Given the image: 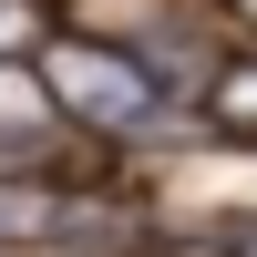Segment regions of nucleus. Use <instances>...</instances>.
<instances>
[{"label":"nucleus","instance_id":"obj_2","mask_svg":"<svg viewBox=\"0 0 257 257\" xmlns=\"http://www.w3.org/2000/svg\"><path fill=\"white\" fill-rule=\"evenodd\" d=\"M216 113L237 123V134H257V62H237V72L216 82Z\"/></svg>","mask_w":257,"mask_h":257},{"label":"nucleus","instance_id":"obj_1","mask_svg":"<svg viewBox=\"0 0 257 257\" xmlns=\"http://www.w3.org/2000/svg\"><path fill=\"white\" fill-rule=\"evenodd\" d=\"M41 93L62 113L103 123V134H155L165 123V82L134 52H103V41H41Z\"/></svg>","mask_w":257,"mask_h":257},{"label":"nucleus","instance_id":"obj_4","mask_svg":"<svg viewBox=\"0 0 257 257\" xmlns=\"http://www.w3.org/2000/svg\"><path fill=\"white\" fill-rule=\"evenodd\" d=\"M21 123H41V113H31L21 93H0V134H21Z\"/></svg>","mask_w":257,"mask_h":257},{"label":"nucleus","instance_id":"obj_3","mask_svg":"<svg viewBox=\"0 0 257 257\" xmlns=\"http://www.w3.org/2000/svg\"><path fill=\"white\" fill-rule=\"evenodd\" d=\"M31 31H41V21H31V11H21V0H0V62H11V52H21V41H31Z\"/></svg>","mask_w":257,"mask_h":257}]
</instances>
